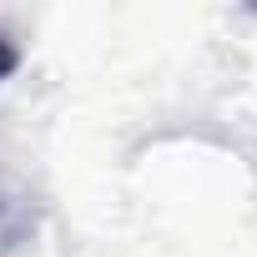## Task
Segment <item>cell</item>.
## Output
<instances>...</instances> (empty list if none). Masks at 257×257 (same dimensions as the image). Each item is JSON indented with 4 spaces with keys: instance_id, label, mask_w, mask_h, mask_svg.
Masks as SVG:
<instances>
[{
    "instance_id": "obj_1",
    "label": "cell",
    "mask_w": 257,
    "mask_h": 257,
    "mask_svg": "<svg viewBox=\"0 0 257 257\" xmlns=\"http://www.w3.org/2000/svg\"><path fill=\"white\" fill-rule=\"evenodd\" d=\"M11 66H16V51H11V46H6V36H0V76H6V71H11Z\"/></svg>"
}]
</instances>
